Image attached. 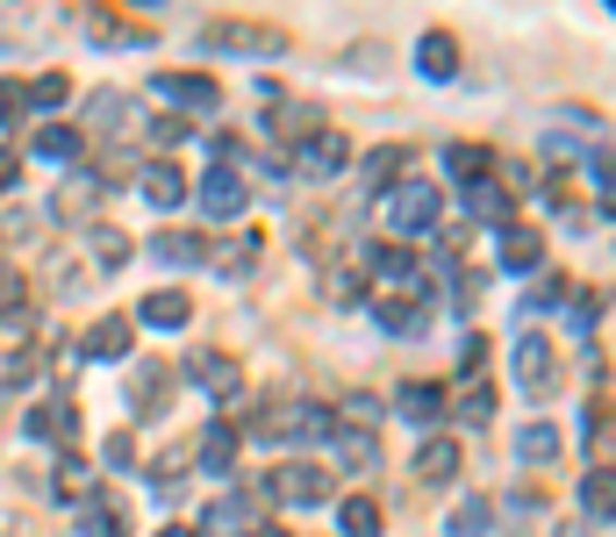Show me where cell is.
I'll use <instances>...</instances> for the list:
<instances>
[{"label":"cell","instance_id":"16","mask_svg":"<svg viewBox=\"0 0 616 537\" xmlns=\"http://www.w3.org/2000/svg\"><path fill=\"white\" fill-rule=\"evenodd\" d=\"M22 430L29 437H79V409H72V401H44V409L22 416Z\"/></svg>","mask_w":616,"mask_h":537},{"label":"cell","instance_id":"9","mask_svg":"<svg viewBox=\"0 0 616 537\" xmlns=\"http://www.w3.org/2000/svg\"><path fill=\"white\" fill-rule=\"evenodd\" d=\"M416 72H423V79H452V72H459V36L452 29H423L416 36Z\"/></svg>","mask_w":616,"mask_h":537},{"label":"cell","instance_id":"50","mask_svg":"<svg viewBox=\"0 0 616 537\" xmlns=\"http://www.w3.org/2000/svg\"><path fill=\"white\" fill-rule=\"evenodd\" d=\"M258 537H287V530H258Z\"/></svg>","mask_w":616,"mask_h":537},{"label":"cell","instance_id":"46","mask_svg":"<svg viewBox=\"0 0 616 537\" xmlns=\"http://www.w3.org/2000/svg\"><path fill=\"white\" fill-rule=\"evenodd\" d=\"M602 323V301L595 295H588V301H574V329H581V337H588V329H595Z\"/></svg>","mask_w":616,"mask_h":537},{"label":"cell","instance_id":"27","mask_svg":"<svg viewBox=\"0 0 616 537\" xmlns=\"http://www.w3.org/2000/svg\"><path fill=\"white\" fill-rule=\"evenodd\" d=\"M466 209H473L480 223H502V215H509V187H495V179H480V187H466Z\"/></svg>","mask_w":616,"mask_h":537},{"label":"cell","instance_id":"29","mask_svg":"<svg viewBox=\"0 0 616 537\" xmlns=\"http://www.w3.org/2000/svg\"><path fill=\"white\" fill-rule=\"evenodd\" d=\"M516 451H523V459H538V466H552V459H559V430H552V423H523Z\"/></svg>","mask_w":616,"mask_h":537},{"label":"cell","instance_id":"28","mask_svg":"<svg viewBox=\"0 0 616 537\" xmlns=\"http://www.w3.org/2000/svg\"><path fill=\"white\" fill-rule=\"evenodd\" d=\"M36 158H51V165L79 158V129H65V122H51V129H36Z\"/></svg>","mask_w":616,"mask_h":537},{"label":"cell","instance_id":"48","mask_svg":"<svg viewBox=\"0 0 616 537\" xmlns=\"http://www.w3.org/2000/svg\"><path fill=\"white\" fill-rule=\"evenodd\" d=\"M15 179H22V158H0V193L15 187Z\"/></svg>","mask_w":616,"mask_h":537},{"label":"cell","instance_id":"45","mask_svg":"<svg viewBox=\"0 0 616 537\" xmlns=\"http://www.w3.org/2000/svg\"><path fill=\"white\" fill-rule=\"evenodd\" d=\"M108 466H137V445H130V430L108 437Z\"/></svg>","mask_w":616,"mask_h":537},{"label":"cell","instance_id":"26","mask_svg":"<svg viewBox=\"0 0 616 537\" xmlns=\"http://www.w3.org/2000/svg\"><path fill=\"white\" fill-rule=\"evenodd\" d=\"M94 201H101V179L94 173H72L65 187H58V215H86Z\"/></svg>","mask_w":616,"mask_h":537},{"label":"cell","instance_id":"13","mask_svg":"<svg viewBox=\"0 0 616 537\" xmlns=\"http://www.w3.org/2000/svg\"><path fill=\"white\" fill-rule=\"evenodd\" d=\"M144 201H151V209H180V201H187V173H180V165H165V158H158V165H144Z\"/></svg>","mask_w":616,"mask_h":537},{"label":"cell","instance_id":"40","mask_svg":"<svg viewBox=\"0 0 616 537\" xmlns=\"http://www.w3.org/2000/svg\"><path fill=\"white\" fill-rule=\"evenodd\" d=\"M380 323H387V329H423V315H416V301H380Z\"/></svg>","mask_w":616,"mask_h":537},{"label":"cell","instance_id":"15","mask_svg":"<svg viewBox=\"0 0 616 537\" xmlns=\"http://www.w3.org/2000/svg\"><path fill=\"white\" fill-rule=\"evenodd\" d=\"M201 259L215 265V273H230V279H237V273H251V259H258V237H251V229H244V237H223V243H201Z\"/></svg>","mask_w":616,"mask_h":537},{"label":"cell","instance_id":"23","mask_svg":"<svg viewBox=\"0 0 616 537\" xmlns=\"http://www.w3.org/2000/svg\"><path fill=\"white\" fill-rule=\"evenodd\" d=\"M201 466H208V473H230V466H237V430H230V423H208V437H201Z\"/></svg>","mask_w":616,"mask_h":537},{"label":"cell","instance_id":"49","mask_svg":"<svg viewBox=\"0 0 616 537\" xmlns=\"http://www.w3.org/2000/svg\"><path fill=\"white\" fill-rule=\"evenodd\" d=\"M158 537H194V523H165V530H158Z\"/></svg>","mask_w":616,"mask_h":537},{"label":"cell","instance_id":"4","mask_svg":"<svg viewBox=\"0 0 616 537\" xmlns=\"http://www.w3.org/2000/svg\"><path fill=\"white\" fill-rule=\"evenodd\" d=\"M208 43L244 51V58H287L294 36H287V29H266V22H223V29H208Z\"/></svg>","mask_w":616,"mask_h":537},{"label":"cell","instance_id":"7","mask_svg":"<svg viewBox=\"0 0 616 537\" xmlns=\"http://www.w3.org/2000/svg\"><path fill=\"white\" fill-rule=\"evenodd\" d=\"M266 495H273V502H323V495H330V473L323 466H280L273 473V480H266Z\"/></svg>","mask_w":616,"mask_h":537},{"label":"cell","instance_id":"6","mask_svg":"<svg viewBox=\"0 0 616 537\" xmlns=\"http://www.w3.org/2000/svg\"><path fill=\"white\" fill-rule=\"evenodd\" d=\"M201 209L215 215V223H230V215H244V201H251V187H244V173L237 165H215V173H201Z\"/></svg>","mask_w":616,"mask_h":537},{"label":"cell","instance_id":"36","mask_svg":"<svg viewBox=\"0 0 616 537\" xmlns=\"http://www.w3.org/2000/svg\"><path fill=\"white\" fill-rule=\"evenodd\" d=\"M29 380H36V359H15V351H8V359H0V395H22Z\"/></svg>","mask_w":616,"mask_h":537},{"label":"cell","instance_id":"51","mask_svg":"<svg viewBox=\"0 0 616 537\" xmlns=\"http://www.w3.org/2000/svg\"><path fill=\"white\" fill-rule=\"evenodd\" d=\"M559 537H588V530H559Z\"/></svg>","mask_w":616,"mask_h":537},{"label":"cell","instance_id":"18","mask_svg":"<svg viewBox=\"0 0 616 537\" xmlns=\"http://www.w3.org/2000/svg\"><path fill=\"white\" fill-rule=\"evenodd\" d=\"M445 173L459 179V187H480V179L495 173V158L480 151V143H445Z\"/></svg>","mask_w":616,"mask_h":537},{"label":"cell","instance_id":"35","mask_svg":"<svg viewBox=\"0 0 616 537\" xmlns=\"http://www.w3.org/2000/svg\"><path fill=\"white\" fill-rule=\"evenodd\" d=\"M79 530L86 537H122V523H115V509H108V502H86L79 509Z\"/></svg>","mask_w":616,"mask_h":537},{"label":"cell","instance_id":"24","mask_svg":"<svg viewBox=\"0 0 616 537\" xmlns=\"http://www.w3.org/2000/svg\"><path fill=\"white\" fill-rule=\"evenodd\" d=\"M488 530H495V502H488V495L452 509V537H488Z\"/></svg>","mask_w":616,"mask_h":537},{"label":"cell","instance_id":"21","mask_svg":"<svg viewBox=\"0 0 616 537\" xmlns=\"http://www.w3.org/2000/svg\"><path fill=\"white\" fill-rule=\"evenodd\" d=\"M394 401H402V416H409V423H438V416H445V395H438L430 380H409Z\"/></svg>","mask_w":616,"mask_h":537},{"label":"cell","instance_id":"41","mask_svg":"<svg viewBox=\"0 0 616 537\" xmlns=\"http://www.w3.org/2000/svg\"><path fill=\"white\" fill-rule=\"evenodd\" d=\"M144 137H151L158 151H172V143L187 137V122H180V115H151V129H144Z\"/></svg>","mask_w":616,"mask_h":537},{"label":"cell","instance_id":"14","mask_svg":"<svg viewBox=\"0 0 616 537\" xmlns=\"http://www.w3.org/2000/svg\"><path fill=\"white\" fill-rule=\"evenodd\" d=\"M86 359H130V315H101V323L86 329Z\"/></svg>","mask_w":616,"mask_h":537},{"label":"cell","instance_id":"5","mask_svg":"<svg viewBox=\"0 0 616 537\" xmlns=\"http://www.w3.org/2000/svg\"><path fill=\"white\" fill-rule=\"evenodd\" d=\"M516 387L531 401H545L552 387H559V359H552L545 337H523V345H516Z\"/></svg>","mask_w":616,"mask_h":537},{"label":"cell","instance_id":"11","mask_svg":"<svg viewBox=\"0 0 616 537\" xmlns=\"http://www.w3.org/2000/svg\"><path fill=\"white\" fill-rule=\"evenodd\" d=\"M452 473H459V445H452V437H430V445H416V480H423V487H445Z\"/></svg>","mask_w":616,"mask_h":537},{"label":"cell","instance_id":"34","mask_svg":"<svg viewBox=\"0 0 616 537\" xmlns=\"http://www.w3.org/2000/svg\"><path fill=\"white\" fill-rule=\"evenodd\" d=\"M488 416H495V395H488V387H466V395H459V423H473V430H480V423H488Z\"/></svg>","mask_w":616,"mask_h":537},{"label":"cell","instance_id":"33","mask_svg":"<svg viewBox=\"0 0 616 537\" xmlns=\"http://www.w3.org/2000/svg\"><path fill=\"white\" fill-rule=\"evenodd\" d=\"M86 237H94V259H101V265H122V259H130V237H122V229L94 223V229H86Z\"/></svg>","mask_w":616,"mask_h":537},{"label":"cell","instance_id":"31","mask_svg":"<svg viewBox=\"0 0 616 537\" xmlns=\"http://www.w3.org/2000/svg\"><path fill=\"white\" fill-rule=\"evenodd\" d=\"M151 251H158L165 265H194V259H201V237H187V229H158Z\"/></svg>","mask_w":616,"mask_h":537},{"label":"cell","instance_id":"3","mask_svg":"<svg viewBox=\"0 0 616 537\" xmlns=\"http://www.w3.org/2000/svg\"><path fill=\"white\" fill-rule=\"evenodd\" d=\"M187 380L201 387L208 401H223V409H230V401H244V365L230 359V351H194V359H187Z\"/></svg>","mask_w":616,"mask_h":537},{"label":"cell","instance_id":"44","mask_svg":"<svg viewBox=\"0 0 616 537\" xmlns=\"http://www.w3.org/2000/svg\"><path fill=\"white\" fill-rule=\"evenodd\" d=\"M22 115H29V93L8 79V87H0V122H22Z\"/></svg>","mask_w":616,"mask_h":537},{"label":"cell","instance_id":"2","mask_svg":"<svg viewBox=\"0 0 616 537\" xmlns=\"http://www.w3.org/2000/svg\"><path fill=\"white\" fill-rule=\"evenodd\" d=\"M387 223H394V237L438 229V187H430V179H402V187L387 193Z\"/></svg>","mask_w":616,"mask_h":537},{"label":"cell","instance_id":"1","mask_svg":"<svg viewBox=\"0 0 616 537\" xmlns=\"http://www.w3.org/2000/svg\"><path fill=\"white\" fill-rule=\"evenodd\" d=\"M323 430H330V409H316V401H287L273 416H251V437H266V445H308Z\"/></svg>","mask_w":616,"mask_h":537},{"label":"cell","instance_id":"38","mask_svg":"<svg viewBox=\"0 0 616 537\" xmlns=\"http://www.w3.org/2000/svg\"><path fill=\"white\" fill-rule=\"evenodd\" d=\"M65 72H44V79H36V87H29V108H58V101H65Z\"/></svg>","mask_w":616,"mask_h":537},{"label":"cell","instance_id":"17","mask_svg":"<svg viewBox=\"0 0 616 537\" xmlns=\"http://www.w3.org/2000/svg\"><path fill=\"white\" fill-rule=\"evenodd\" d=\"M187 315H194V301L180 295V287H165V295H151L137 309V323H151V329H187Z\"/></svg>","mask_w":616,"mask_h":537},{"label":"cell","instance_id":"47","mask_svg":"<svg viewBox=\"0 0 616 537\" xmlns=\"http://www.w3.org/2000/svg\"><path fill=\"white\" fill-rule=\"evenodd\" d=\"M480 359H488V337L473 329V337H466V351H459V365H466V373H480Z\"/></svg>","mask_w":616,"mask_h":537},{"label":"cell","instance_id":"39","mask_svg":"<svg viewBox=\"0 0 616 537\" xmlns=\"http://www.w3.org/2000/svg\"><path fill=\"white\" fill-rule=\"evenodd\" d=\"M86 480H94L86 459H79V451H65V459H58V487H65V495H86Z\"/></svg>","mask_w":616,"mask_h":537},{"label":"cell","instance_id":"22","mask_svg":"<svg viewBox=\"0 0 616 537\" xmlns=\"http://www.w3.org/2000/svg\"><path fill=\"white\" fill-rule=\"evenodd\" d=\"M337 523H344V537H380L387 523H380V502L373 495H352V502L337 509Z\"/></svg>","mask_w":616,"mask_h":537},{"label":"cell","instance_id":"10","mask_svg":"<svg viewBox=\"0 0 616 537\" xmlns=\"http://www.w3.org/2000/svg\"><path fill=\"white\" fill-rule=\"evenodd\" d=\"M344 158H352V143H344L337 129H316V137L301 143V173H308V179H337Z\"/></svg>","mask_w":616,"mask_h":537},{"label":"cell","instance_id":"32","mask_svg":"<svg viewBox=\"0 0 616 537\" xmlns=\"http://www.w3.org/2000/svg\"><path fill=\"white\" fill-rule=\"evenodd\" d=\"M581 509H588V523H609V466H595L581 480Z\"/></svg>","mask_w":616,"mask_h":537},{"label":"cell","instance_id":"8","mask_svg":"<svg viewBox=\"0 0 616 537\" xmlns=\"http://www.w3.org/2000/svg\"><path fill=\"white\" fill-rule=\"evenodd\" d=\"M158 93H165V101H180V108H194V115H208V108L223 101V87H215L208 72H165V79H158Z\"/></svg>","mask_w":616,"mask_h":537},{"label":"cell","instance_id":"43","mask_svg":"<svg viewBox=\"0 0 616 537\" xmlns=\"http://www.w3.org/2000/svg\"><path fill=\"white\" fill-rule=\"evenodd\" d=\"M29 337V309H0V351Z\"/></svg>","mask_w":616,"mask_h":537},{"label":"cell","instance_id":"19","mask_svg":"<svg viewBox=\"0 0 616 537\" xmlns=\"http://www.w3.org/2000/svg\"><path fill=\"white\" fill-rule=\"evenodd\" d=\"M337 466L373 473V466H380V437H373V430H337Z\"/></svg>","mask_w":616,"mask_h":537},{"label":"cell","instance_id":"42","mask_svg":"<svg viewBox=\"0 0 616 537\" xmlns=\"http://www.w3.org/2000/svg\"><path fill=\"white\" fill-rule=\"evenodd\" d=\"M86 115H94V129H122V93H94Z\"/></svg>","mask_w":616,"mask_h":537},{"label":"cell","instance_id":"12","mask_svg":"<svg viewBox=\"0 0 616 537\" xmlns=\"http://www.w3.org/2000/svg\"><path fill=\"white\" fill-rule=\"evenodd\" d=\"M158 401H165V365L137 359L130 365V409H137V416H158Z\"/></svg>","mask_w":616,"mask_h":537},{"label":"cell","instance_id":"20","mask_svg":"<svg viewBox=\"0 0 616 537\" xmlns=\"http://www.w3.org/2000/svg\"><path fill=\"white\" fill-rule=\"evenodd\" d=\"M538 259H545V237L538 229H502V265L509 273H531Z\"/></svg>","mask_w":616,"mask_h":537},{"label":"cell","instance_id":"25","mask_svg":"<svg viewBox=\"0 0 616 537\" xmlns=\"http://www.w3.org/2000/svg\"><path fill=\"white\" fill-rule=\"evenodd\" d=\"M394 173H402V143H380V151L359 158V179H366V187H394Z\"/></svg>","mask_w":616,"mask_h":537},{"label":"cell","instance_id":"30","mask_svg":"<svg viewBox=\"0 0 616 537\" xmlns=\"http://www.w3.org/2000/svg\"><path fill=\"white\" fill-rule=\"evenodd\" d=\"M251 502H237V495H230V502H215V509H208V530H215V537H237V530H251Z\"/></svg>","mask_w":616,"mask_h":537},{"label":"cell","instance_id":"37","mask_svg":"<svg viewBox=\"0 0 616 537\" xmlns=\"http://www.w3.org/2000/svg\"><path fill=\"white\" fill-rule=\"evenodd\" d=\"M566 295H574V287H566L559 273H545V279H538V287H531V295H523V309H559Z\"/></svg>","mask_w":616,"mask_h":537}]
</instances>
